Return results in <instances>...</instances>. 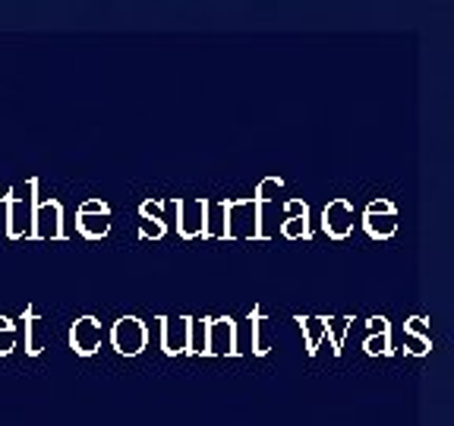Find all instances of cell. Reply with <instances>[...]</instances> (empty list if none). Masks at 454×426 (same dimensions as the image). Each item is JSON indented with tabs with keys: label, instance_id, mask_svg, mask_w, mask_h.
<instances>
[{
	"label": "cell",
	"instance_id": "1",
	"mask_svg": "<svg viewBox=\"0 0 454 426\" xmlns=\"http://www.w3.org/2000/svg\"><path fill=\"white\" fill-rule=\"evenodd\" d=\"M114 341H117V348H121L123 354H136V351L142 348V341H145V328L136 320H121L117 328H114Z\"/></svg>",
	"mask_w": 454,
	"mask_h": 426
}]
</instances>
